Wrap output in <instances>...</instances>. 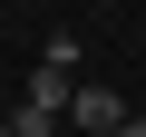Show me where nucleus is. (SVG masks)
Segmentation results:
<instances>
[{
  "instance_id": "f257e3e1",
  "label": "nucleus",
  "mask_w": 146,
  "mask_h": 137,
  "mask_svg": "<svg viewBox=\"0 0 146 137\" xmlns=\"http://www.w3.org/2000/svg\"><path fill=\"white\" fill-rule=\"evenodd\" d=\"M58 118L78 127V137H107V127H117L127 108H117V88H68V108H58Z\"/></svg>"
},
{
  "instance_id": "f03ea898",
  "label": "nucleus",
  "mask_w": 146,
  "mask_h": 137,
  "mask_svg": "<svg viewBox=\"0 0 146 137\" xmlns=\"http://www.w3.org/2000/svg\"><path fill=\"white\" fill-rule=\"evenodd\" d=\"M68 88H78V68H49V59L29 68V108H49V118H58V108H68Z\"/></svg>"
},
{
  "instance_id": "7ed1b4c3",
  "label": "nucleus",
  "mask_w": 146,
  "mask_h": 137,
  "mask_svg": "<svg viewBox=\"0 0 146 137\" xmlns=\"http://www.w3.org/2000/svg\"><path fill=\"white\" fill-rule=\"evenodd\" d=\"M0 127H10V137H58V118H49V108H29V98H20L10 118H0Z\"/></svg>"
},
{
  "instance_id": "20e7f679",
  "label": "nucleus",
  "mask_w": 146,
  "mask_h": 137,
  "mask_svg": "<svg viewBox=\"0 0 146 137\" xmlns=\"http://www.w3.org/2000/svg\"><path fill=\"white\" fill-rule=\"evenodd\" d=\"M107 137H146V118H117V127H107Z\"/></svg>"
},
{
  "instance_id": "39448f33",
  "label": "nucleus",
  "mask_w": 146,
  "mask_h": 137,
  "mask_svg": "<svg viewBox=\"0 0 146 137\" xmlns=\"http://www.w3.org/2000/svg\"><path fill=\"white\" fill-rule=\"evenodd\" d=\"M0 137H10V127H0Z\"/></svg>"
}]
</instances>
